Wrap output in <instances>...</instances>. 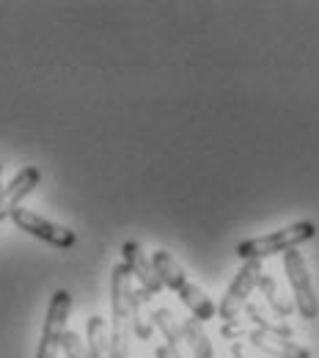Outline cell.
I'll use <instances>...</instances> for the list:
<instances>
[{
  "mask_svg": "<svg viewBox=\"0 0 319 358\" xmlns=\"http://www.w3.org/2000/svg\"><path fill=\"white\" fill-rule=\"evenodd\" d=\"M69 312H72V295L66 289H55L52 298H50V306H47L45 328H42V339H39V348H36V358H58L64 334L69 331L66 328Z\"/></svg>",
  "mask_w": 319,
  "mask_h": 358,
  "instance_id": "5b68a950",
  "label": "cell"
},
{
  "mask_svg": "<svg viewBox=\"0 0 319 358\" xmlns=\"http://www.w3.org/2000/svg\"><path fill=\"white\" fill-rule=\"evenodd\" d=\"M154 356L157 358H184L179 350H174V348H168V345H160V348L154 350Z\"/></svg>",
  "mask_w": 319,
  "mask_h": 358,
  "instance_id": "d6986e66",
  "label": "cell"
},
{
  "mask_svg": "<svg viewBox=\"0 0 319 358\" xmlns=\"http://www.w3.org/2000/svg\"><path fill=\"white\" fill-rule=\"evenodd\" d=\"M86 348L89 358H110V331L99 314H91L86 322Z\"/></svg>",
  "mask_w": 319,
  "mask_h": 358,
  "instance_id": "7c38bea8",
  "label": "cell"
},
{
  "mask_svg": "<svg viewBox=\"0 0 319 358\" xmlns=\"http://www.w3.org/2000/svg\"><path fill=\"white\" fill-rule=\"evenodd\" d=\"M283 270L292 287V298H295V309L300 312L303 320H317L319 317V298L314 292V281L306 265V257L300 251H286L283 254Z\"/></svg>",
  "mask_w": 319,
  "mask_h": 358,
  "instance_id": "277c9868",
  "label": "cell"
},
{
  "mask_svg": "<svg viewBox=\"0 0 319 358\" xmlns=\"http://www.w3.org/2000/svg\"><path fill=\"white\" fill-rule=\"evenodd\" d=\"M151 325H157L168 342V348L174 350H182L184 345V334H182V320H177V314L171 312L168 306H160L151 312Z\"/></svg>",
  "mask_w": 319,
  "mask_h": 358,
  "instance_id": "9a60e30c",
  "label": "cell"
},
{
  "mask_svg": "<svg viewBox=\"0 0 319 358\" xmlns=\"http://www.w3.org/2000/svg\"><path fill=\"white\" fill-rule=\"evenodd\" d=\"M245 314H248V320L256 325V331H265V334H270V336H283V339H292V336H295V328H292L289 322L267 317L265 309H262L259 303H253V301L245 303Z\"/></svg>",
  "mask_w": 319,
  "mask_h": 358,
  "instance_id": "5bb4252c",
  "label": "cell"
},
{
  "mask_svg": "<svg viewBox=\"0 0 319 358\" xmlns=\"http://www.w3.org/2000/svg\"><path fill=\"white\" fill-rule=\"evenodd\" d=\"M133 289V273L127 270L124 262H119L110 275V358H130V306H127V295Z\"/></svg>",
  "mask_w": 319,
  "mask_h": 358,
  "instance_id": "3957f363",
  "label": "cell"
},
{
  "mask_svg": "<svg viewBox=\"0 0 319 358\" xmlns=\"http://www.w3.org/2000/svg\"><path fill=\"white\" fill-rule=\"evenodd\" d=\"M231 356L234 358H262V356H256L248 345H242V342H231Z\"/></svg>",
  "mask_w": 319,
  "mask_h": 358,
  "instance_id": "ac0fdd59",
  "label": "cell"
},
{
  "mask_svg": "<svg viewBox=\"0 0 319 358\" xmlns=\"http://www.w3.org/2000/svg\"><path fill=\"white\" fill-rule=\"evenodd\" d=\"M259 289H262V295H265V301L270 303V309H273L281 320H286L289 314L295 312V303L283 295V289L278 287V281H275L270 273H262V278H259Z\"/></svg>",
  "mask_w": 319,
  "mask_h": 358,
  "instance_id": "2e32d148",
  "label": "cell"
},
{
  "mask_svg": "<svg viewBox=\"0 0 319 358\" xmlns=\"http://www.w3.org/2000/svg\"><path fill=\"white\" fill-rule=\"evenodd\" d=\"M39 182H42V171L36 166H25L11 177L8 185H0V224L11 218L14 210H20L22 199H28Z\"/></svg>",
  "mask_w": 319,
  "mask_h": 358,
  "instance_id": "ba28073f",
  "label": "cell"
},
{
  "mask_svg": "<svg viewBox=\"0 0 319 358\" xmlns=\"http://www.w3.org/2000/svg\"><path fill=\"white\" fill-rule=\"evenodd\" d=\"M61 350H64V356L66 358H89V348H86V342H83V339H80V334H75V331H66V334H64Z\"/></svg>",
  "mask_w": 319,
  "mask_h": 358,
  "instance_id": "e0dca14e",
  "label": "cell"
},
{
  "mask_svg": "<svg viewBox=\"0 0 319 358\" xmlns=\"http://www.w3.org/2000/svg\"><path fill=\"white\" fill-rule=\"evenodd\" d=\"M11 221H14V226H17L20 231H28L31 237L42 240L47 245H55V248H64V251L77 245V234H75L69 226L47 221L45 215H39V213H34V210L20 207V210H14Z\"/></svg>",
  "mask_w": 319,
  "mask_h": 358,
  "instance_id": "52a82bcc",
  "label": "cell"
},
{
  "mask_svg": "<svg viewBox=\"0 0 319 358\" xmlns=\"http://www.w3.org/2000/svg\"><path fill=\"white\" fill-rule=\"evenodd\" d=\"M151 265H154L157 278L163 281V287L174 289V292L179 295V301L190 309V314H193L198 322L218 317V306L212 303V298H209L198 284H193V281L184 275V270L179 268V262H177L168 251H154V254H151Z\"/></svg>",
  "mask_w": 319,
  "mask_h": 358,
  "instance_id": "6da1fadb",
  "label": "cell"
},
{
  "mask_svg": "<svg viewBox=\"0 0 319 358\" xmlns=\"http://www.w3.org/2000/svg\"><path fill=\"white\" fill-rule=\"evenodd\" d=\"M314 234H317V226L311 224V221H297V224L286 226V229H278V231H270V234L242 240L234 248V254L242 262H265L267 257H275V254L297 251L303 243L314 240Z\"/></svg>",
  "mask_w": 319,
  "mask_h": 358,
  "instance_id": "7a4b0ae2",
  "label": "cell"
},
{
  "mask_svg": "<svg viewBox=\"0 0 319 358\" xmlns=\"http://www.w3.org/2000/svg\"><path fill=\"white\" fill-rule=\"evenodd\" d=\"M143 303H149V295H146L143 289H135V287H133V289H130V295H127L133 334H135L138 339L149 342V339H151V334H154V325H151V320H146V314H143Z\"/></svg>",
  "mask_w": 319,
  "mask_h": 358,
  "instance_id": "4fadbf2b",
  "label": "cell"
},
{
  "mask_svg": "<svg viewBox=\"0 0 319 358\" xmlns=\"http://www.w3.org/2000/svg\"><path fill=\"white\" fill-rule=\"evenodd\" d=\"M0 177H3V163H0Z\"/></svg>",
  "mask_w": 319,
  "mask_h": 358,
  "instance_id": "ffe728a7",
  "label": "cell"
},
{
  "mask_svg": "<svg viewBox=\"0 0 319 358\" xmlns=\"http://www.w3.org/2000/svg\"><path fill=\"white\" fill-rule=\"evenodd\" d=\"M259 353L270 358H311V350L303 348L300 342H292V339H283V336H270L265 331H256V328H245V336Z\"/></svg>",
  "mask_w": 319,
  "mask_h": 358,
  "instance_id": "30bf717a",
  "label": "cell"
},
{
  "mask_svg": "<svg viewBox=\"0 0 319 358\" xmlns=\"http://www.w3.org/2000/svg\"><path fill=\"white\" fill-rule=\"evenodd\" d=\"M262 262H242V268L237 270V275H234V281L228 284L226 295H223V301H221V306H218V317L223 320V325L226 322H234L239 312L245 309V303L251 301V292L259 287V278H262Z\"/></svg>",
  "mask_w": 319,
  "mask_h": 358,
  "instance_id": "8992f818",
  "label": "cell"
},
{
  "mask_svg": "<svg viewBox=\"0 0 319 358\" xmlns=\"http://www.w3.org/2000/svg\"><path fill=\"white\" fill-rule=\"evenodd\" d=\"M182 334H184V345H190V353L193 358H218L204 325L195 320V317H187L182 320Z\"/></svg>",
  "mask_w": 319,
  "mask_h": 358,
  "instance_id": "8fae6325",
  "label": "cell"
},
{
  "mask_svg": "<svg viewBox=\"0 0 319 358\" xmlns=\"http://www.w3.org/2000/svg\"><path fill=\"white\" fill-rule=\"evenodd\" d=\"M121 262L127 265V270L133 273V278H135L138 284H140V289L151 298V295H160L165 287H163V281L157 278V273H154V265H151V259L143 254V248L138 245L135 240H127L124 245H121Z\"/></svg>",
  "mask_w": 319,
  "mask_h": 358,
  "instance_id": "9c48e42d",
  "label": "cell"
}]
</instances>
